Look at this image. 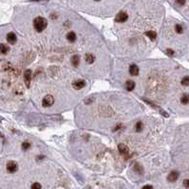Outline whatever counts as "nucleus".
Here are the masks:
<instances>
[{
  "label": "nucleus",
  "instance_id": "nucleus-21",
  "mask_svg": "<svg viewBox=\"0 0 189 189\" xmlns=\"http://www.w3.org/2000/svg\"><path fill=\"white\" fill-rule=\"evenodd\" d=\"M30 146H31V145H30V143L28 142H25L22 144V149L23 150H28L29 148H30Z\"/></svg>",
  "mask_w": 189,
  "mask_h": 189
},
{
  "label": "nucleus",
  "instance_id": "nucleus-20",
  "mask_svg": "<svg viewBox=\"0 0 189 189\" xmlns=\"http://www.w3.org/2000/svg\"><path fill=\"white\" fill-rule=\"evenodd\" d=\"M136 130L138 131V132H140V131H142V129H143V123L142 122H138L136 124Z\"/></svg>",
  "mask_w": 189,
  "mask_h": 189
},
{
  "label": "nucleus",
  "instance_id": "nucleus-2",
  "mask_svg": "<svg viewBox=\"0 0 189 189\" xmlns=\"http://www.w3.org/2000/svg\"><path fill=\"white\" fill-rule=\"evenodd\" d=\"M18 169V165L14 161H10L7 164V171L9 173H14Z\"/></svg>",
  "mask_w": 189,
  "mask_h": 189
},
{
  "label": "nucleus",
  "instance_id": "nucleus-10",
  "mask_svg": "<svg viewBox=\"0 0 189 189\" xmlns=\"http://www.w3.org/2000/svg\"><path fill=\"white\" fill-rule=\"evenodd\" d=\"M129 73L132 76H136L139 74V68L137 67L136 65H131L129 68Z\"/></svg>",
  "mask_w": 189,
  "mask_h": 189
},
{
  "label": "nucleus",
  "instance_id": "nucleus-28",
  "mask_svg": "<svg viewBox=\"0 0 189 189\" xmlns=\"http://www.w3.org/2000/svg\"><path fill=\"white\" fill-rule=\"evenodd\" d=\"M95 1H100V0H95Z\"/></svg>",
  "mask_w": 189,
  "mask_h": 189
},
{
  "label": "nucleus",
  "instance_id": "nucleus-7",
  "mask_svg": "<svg viewBox=\"0 0 189 189\" xmlns=\"http://www.w3.org/2000/svg\"><path fill=\"white\" fill-rule=\"evenodd\" d=\"M178 178H179L178 171H172V172H170V174L168 175L167 180H168V181H170V183H174V181H176L178 180Z\"/></svg>",
  "mask_w": 189,
  "mask_h": 189
},
{
  "label": "nucleus",
  "instance_id": "nucleus-26",
  "mask_svg": "<svg viewBox=\"0 0 189 189\" xmlns=\"http://www.w3.org/2000/svg\"><path fill=\"white\" fill-rule=\"evenodd\" d=\"M166 53L169 56H172L173 54H174V51H173L172 50H170V49H167V50H166Z\"/></svg>",
  "mask_w": 189,
  "mask_h": 189
},
{
  "label": "nucleus",
  "instance_id": "nucleus-17",
  "mask_svg": "<svg viewBox=\"0 0 189 189\" xmlns=\"http://www.w3.org/2000/svg\"><path fill=\"white\" fill-rule=\"evenodd\" d=\"M134 171H135L136 173H138V174H143V172H144L143 167L141 166L139 164H136L135 165H134Z\"/></svg>",
  "mask_w": 189,
  "mask_h": 189
},
{
  "label": "nucleus",
  "instance_id": "nucleus-14",
  "mask_svg": "<svg viewBox=\"0 0 189 189\" xmlns=\"http://www.w3.org/2000/svg\"><path fill=\"white\" fill-rule=\"evenodd\" d=\"M67 39L70 42H74L76 39V34L74 33L73 31H70V32L67 34Z\"/></svg>",
  "mask_w": 189,
  "mask_h": 189
},
{
  "label": "nucleus",
  "instance_id": "nucleus-15",
  "mask_svg": "<svg viewBox=\"0 0 189 189\" xmlns=\"http://www.w3.org/2000/svg\"><path fill=\"white\" fill-rule=\"evenodd\" d=\"M95 60V57L93 56V54H91V53H87L86 55V61L89 63V64H92L93 62H94Z\"/></svg>",
  "mask_w": 189,
  "mask_h": 189
},
{
  "label": "nucleus",
  "instance_id": "nucleus-11",
  "mask_svg": "<svg viewBox=\"0 0 189 189\" xmlns=\"http://www.w3.org/2000/svg\"><path fill=\"white\" fill-rule=\"evenodd\" d=\"M79 63H80V57H79V55H73L72 57H71V64H72L73 67H78V65H79Z\"/></svg>",
  "mask_w": 189,
  "mask_h": 189
},
{
  "label": "nucleus",
  "instance_id": "nucleus-12",
  "mask_svg": "<svg viewBox=\"0 0 189 189\" xmlns=\"http://www.w3.org/2000/svg\"><path fill=\"white\" fill-rule=\"evenodd\" d=\"M125 87L127 90L131 91V90H133L134 87H135V83H134L132 80H128L126 81V83H125Z\"/></svg>",
  "mask_w": 189,
  "mask_h": 189
},
{
  "label": "nucleus",
  "instance_id": "nucleus-27",
  "mask_svg": "<svg viewBox=\"0 0 189 189\" xmlns=\"http://www.w3.org/2000/svg\"><path fill=\"white\" fill-rule=\"evenodd\" d=\"M142 189H153V187L151 186V185H148V184H147V185H145V186L143 187Z\"/></svg>",
  "mask_w": 189,
  "mask_h": 189
},
{
  "label": "nucleus",
  "instance_id": "nucleus-5",
  "mask_svg": "<svg viewBox=\"0 0 189 189\" xmlns=\"http://www.w3.org/2000/svg\"><path fill=\"white\" fill-rule=\"evenodd\" d=\"M24 81H25L26 86H30L31 85V70H27L24 73Z\"/></svg>",
  "mask_w": 189,
  "mask_h": 189
},
{
  "label": "nucleus",
  "instance_id": "nucleus-6",
  "mask_svg": "<svg viewBox=\"0 0 189 189\" xmlns=\"http://www.w3.org/2000/svg\"><path fill=\"white\" fill-rule=\"evenodd\" d=\"M85 86H86V82H85L84 80H81V79H78V80L74 81V82L72 83L73 89H83Z\"/></svg>",
  "mask_w": 189,
  "mask_h": 189
},
{
  "label": "nucleus",
  "instance_id": "nucleus-4",
  "mask_svg": "<svg viewBox=\"0 0 189 189\" xmlns=\"http://www.w3.org/2000/svg\"><path fill=\"white\" fill-rule=\"evenodd\" d=\"M127 18H128L127 14H125L124 11H121V12H119V14H117L116 18H115V21L119 23H124L127 20Z\"/></svg>",
  "mask_w": 189,
  "mask_h": 189
},
{
  "label": "nucleus",
  "instance_id": "nucleus-3",
  "mask_svg": "<svg viewBox=\"0 0 189 189\" xmlns=\"http://www.w3.org/2000/svg\"><path fill=\"white\" fill-rule=\"evenodd\" d=\"M53 103H54V99H53L52 96H51V95H47V96L43 99L42 105H43V106H45V107H48V106H52Z\"/></svg>",
  "mask_w": 189,
  "mask_h": 189
},
{
  "label": "nucleus",
  "instance_id": "nucleus-9",
  "mask_svg": "<svg viewBox=\"0 0 189 189\" xmlns=\"http://www.w3.org/2000/svg\"><path fill=\"white\" fill-rule=\"evenodd\" d=\"M16 40H17L16 35H15L14 32H10V33L7 34V41H8L10 44H11V45L15 44Z\"/></svg>",
  "mask_w": 189,
  "mask_h": 189
},
{
  "label": "nucleus",
  "instance_id": "nucleus-13",
  "mask_svg": "<svg viewBox=\"0 0 189 189\" xmlns=\"http://www.w3.org/2000/svg\"><path fill=\"white\" fill-rule=\"evenodd\" d=\"M10 50V48L5 44H0V53L2 54H7Z\"/></svg>",
  "mask_w": 189,
  "mask_h": 189
},
{
  "label": "nucleus",
  "instance_id": "nucleus-25",
  "mask_svg": "<svg viewBox=\"0 0 189 189\" xmlns=\"http://www.w3.org/2000/svg\"><path fill=\"white\" fill-rule=\"evenodd\" d=\"M176 2L178 3L180 6H184L185 4V0H176Z\"/></svg>",
  "mask_w": 189,
  "mask_h": 189
},
{
  "label": "nucleus",
  "instance_id": "nucleus-1",
  "mask_svg": "<svg viewBox=\"0 0 189 189\" xmlns=\"http://www.w3.org/2000/svg\"><path fill=\"white\" fill-rule=\"evenodd\" d=\"M33 25H34V28L38 32H41L43 31L46 29L48 25V22L47 20L43 18V17H36L33 21Z\"/></svg>",
  "mask_w": 189,
  "mask_h": 189
},
{
  "label": "nucleus",
  "instance_id": "nucleus-24",
  "mask_svg": "<svg viewBox=\"0 0 189 189\" xmlns=\"http://www.w3.org/2000/svg\"><path fill=\"white\" fill-rule=\"evenodd\" d=\"M184 185L185 188L189 189V180H184Z\"/></svg>",
  "mask_w": 189,
  "mask_h": 189
},
{
  "label": "nucleus",
  "instance_id": "nucleus-18",
  "mask_svg": "<svg viewBox=\"0 0 189 189\" xmlns=\"http://www.w3.org/2000/svg\"><path fill=\"white\" fill-rule=\"evenodd\" d=\"M146 35H147V36L149 37L151 40H155L156 37H157V33H156L155 31H147V32H146Z\"/></svg>",
  "mask_w": 189,
  "mask_h": 189
},
{
  "label": "nucleus",
  "instance_id": "nucleus-19",
  "mask_svg": "<svg viewBox=\"0 0 189 189\" xmlns=\"http://www.w3.org/2000/svg\"><path fill=\"white\" fill-rule=\"evenodd\" d=\"M181 85H184V86H189V77L188 76H185V77L183 78V80H181Z\"/></svg>",
  "mask_w": 189,
  "mask_h": 189
},
{
  "label": "nucleus",
  "instance_id": "nucleus-8",
  "mask_svg": "<svg viewBox=\"0 0 189 189\" xmlns=\"http://www.w3.org/2000/svg\"><path fill=\"white\" fill-rule=\"evenodd\" d=\"M118 149H119V152L122 154V155H127L129 153V149L124 144H121V145H118Z\"/></svg>",
  "mask_w": 189,
  "mask_h": 189
},
{
  "label": "nucleus",
  "instance_id": "nucleus-16",
  "mask_svg": "<svg viewBox=\"0 0 189 189\" xmlns=\"http://www.w3.org/2000/svg\"><path fill=\"white\" fill-rule=\"evenodd\" d=\"M181 103L183 105H187L189 103V94H184L181 97Z\"/></svg>",
  "mask_w": 189,
  "mask_h": 189
},
{
  "label": "nucleus",
  "instance_id": "nucleus-22",
  "mask_svg": "<svg viewBox=\"0 0 189 189\" xmlns=\"http://www.w3.org/2000/svg\"><path fill=\"white\" fill-rule=\"evenodd\" d=\"M31 189H42L41 184H38V183H34L32 185H31Z\"/></svg>",
  "mask_w": 189,
  "mask_h": 189
},
{
  "label": "nucleus",
  "instance_id": "nucleus-23",
  "mask_svg": "<svg viewBox=\"0 0 189 189\" xmlns=\"http://www.w3.org/2000/svg\"><path fill=\"white\" fill-rule=\"evenodd\" d=\"M175 29H176V31H177L178 33H181V32L184 31V30H183V27H181V25H176Z\"/></svg>",
  "mask_w": 189,
  "mask_h": 189
}]
</instances>
